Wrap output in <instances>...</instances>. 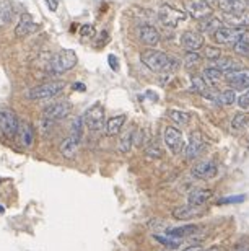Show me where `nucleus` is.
Masks as SVG:
<instances>
[{"instance_id": "obj_39", "label": "nucleus", "mask_w": 249, "mask_h": 251, "mask_svg": "<svg viewBox=\"0 0 249 251\" xmlns=\"http://www.w3.org/2000/svg\"><path fill=\"white\" fill-rule=\"evenodd\" d=\"M246 199L244 196H231V197H223L219 201V204H234V203H243Z\"/></svg>"}, {"instance_id": "obj_41", "label": "nucleus", "mask_w": 249, "mask_h": 251, "mask_svg": "<svg viewBox=\"0 0 249 251\" xmlns=\"http://www.w3.org/2000/svg\"><path fill=\"white\" fill-rule=\"evenodd\" d=\"M238 105L243 108V110H246V108H249V90L248 92H244L241 96L238 98Z\"/></svg>"}, {"instance_id": "obj_42", "label": "nucleus", "mask_w": 249, "mask_h": 251, "mask_svg": "<svg viewBox=\"0 0 249 251\" xmlns=\"http://www.w3.org/2000/svg\"><path fill=\"white\" fill-rule=\"evenodd\" d=\"M108 41H109V36H108V33H106V31H103V33H101L100 38L96 39L95 46H96V47H101V46H104V44L108 43Z\"/></svg>"}, {"instance_id": "obj_24", "label": "nucleus", "mask_w": 249, "mask_h": 251, "mask_svg": "<svg viewBox=\"0 0 249 251\" xmlns=\"http://www.w3.org/2000/svg\"><path fill=\"white\" fill-rule=\"evenodd\" d=\"M13 18V7L10 0H0V28L8 25Z\"/></svg>"}, {"instance_id": "obj_30", "label": "nucleus", "mask_w": 249, "mask_h": 251, "mask_svg": "<svg viewBox=\"0 0 249 251\" xmlns=\"http://www.w3.org/2000/svg\"><path fill=\"white\" fill-rule=\"evenodd\" d=\"M83 126H85V123H83L82 118H77L72 123V127H70V134L69 136H72L73 139H77V141L80 142L83 137Z\"/></svg>"}, {"instance_id": "obj_9", "label": "nucleus", "mask_w": 249, "mask_h": 251, "mask_svg": "<svg viewBox=\"0 0 249 251\" xmlns=\"http://www.w3.org/2000/svg\"><path fill=\"white\" fill-rule=\"evenodd\" d=\"M186 10L194 20L204 21L212 16V7L204 0H186Z\"/></svg>"}, {"instance_id": "obj_19", "label": "nucleus", "mask_w": 249, "mask_h": 251, "mask_svg": "<svg viewBox=\"0 0 249 251\" xmlns=\"http://www.w3.org/2000/svg\"><path fill=\"white\" fill-rule=\"evenodd\" d=\"M201 214H202L201 207H195V205H190V204L181 205V207L173 210V217L177 219V220H188V219L197 217V215Z\"/></svg>"}, {"instance_id": "obj_17", "label": "nucleus", "mask_w": 249, "mask_h": 251, "mask_svg": "<svg viewBox=\"0 0 249 251\" xmlns=\"http://www.w3.org/2000/svg\"><path fill=\"white\" fill-rule=\"evenodd\" d=\"M139 39L145 46H157L160 43V33L158 30L152 25H144L139 30Z\"/></svg>"}, {"instance_id": "obj_23", "label": "nucleus", "mask_w": 249, "mask_h": 251, "mask_svg": "<svg viewBox=\"0 0 249 251\" xmlns=\"http://www.w3.org/2000/svg\"><path fill=\"white\" fill-rule=\"evenodd\" d=\"M220 8L223 13H236L246 10V0H220Z\"/></svg>"}, {"instance_id": "obj_47", "label": "nucleus", "mask_w": 249, "mask_h": 251, "mask_svg": "<svg viewBox=\"0 0 249 251\" xmlns=\"http://www.w3.org/2000/svg\"><path fill=\"white\" fill-rule=\"evenodd\" d=\"M72 88H73V90H77V92H85V90H87V88H85V85H83L82 82L73 83V85H72Z\"/></svg>"}, {"instance_id": "obj_21", "label": "nucleus", "mask_w": 249, "mask_h": 251, "mask_svg": "<svg viewBox=\"0 0 249 251\" xmlns=\"http://www.w3.org/2000/svg\"><path fill=\"white\" fill-rule=\"evenodd\" d=\"M126 119H127L126 114H119V116H114V118H111L108 121V124H106V136H108V137H116V136H117V134L122 131L124 124H126Z\"/></svg>"}, {"instance_id": "obj_45", "label": "nucleus", "mask_w": 249, "mask_h": 251, "mask_svg": "<svg viewBox=\"0 0 249 251\" xmlns=\"http://www.w3.org/2000/svg\"><path fill=\"white\" fill-rule=\"evenodd\" d=\"M233 251H249V241H246V243H244V241H239V243L233 248Z\"/></svg>"}, {"instance_id": "obj_44", "label": "nucleus", "mask_w": 249, "mask_h": 251, "mask_svg": "<svg viewBox=\"0 0 249 251\" xmlns=\"http://www.w3.org/2000/svg\"><path fill=\"white\" fill-rule=\"evenodd\" d=\"M108 61H109V67L113 70H117L119 69V62H117V57L113 56V54H109L108 56Z\"/></svg>"}, {"instance_id": "obj_4", "label": "nucleus", "mask_w": 249, "mask_h": 251, "mask_svg": "<svg viewBox=\"0 0 249 251\" xmlns=\"http://www.w3.org/2000/svg\"><path fill=\"white\" fill-rule=\"evenodd\" d=\"M65 83L64 82H47L43 85H38V87H33L26 95H28L29 100L33 101H43V100H51V98L57 96L59 93L64 90Z\"/></svg>"}, {"instance_id": "obj_12", "label": "nucleus", "mask_w": 249, "mask_h": 251, "mask_svg": "<svg viewBox=\"0 0 249 251\" xmlns=\"http://www.w3.org/2000/svg\"><path fill=\"white\" fill-rule=\"evenodd\" d=\"M225 78L233 88H246L249 87V69H236V70H231L226 72Z\"/></svg>"}, {"instance_id": "obj_18", "label": "nucleus", "mask_w": 249, "mask_h": 251, "mask_svg": "<svg viewBox=\"0 0 249 251\" xmlns=\"http://www.w3.org/2000/svg\"><path fill=\"white\" fill-rule=\"evenodd\" d=\"M204 147V139H202V134L199 131H194L190 132L189 136V142H188V147H186V155L189 157V158H195L199 154H201Z\"/></svg>"}, {"instance_id": "obj_16", "label": "nucleus", "mask_w": 249, "mask_h": 251, "mask_svg": "<svg viewBox=\"0 0 249 251\" xmlns=\"http://www.w3.org/2000/svg\"><path fill=\"white\" fill-rule=\"evenodd\" d=\"M217 172H219V168H217V163L212 160L208 161H202V163L195 165V167L192 168V176L194 178H199V179H210L217 174Z\"/></svg>"}, {"instance_id": "obj_27", "label": "nucleus", "mask_w": 249, "mask_h": 251, "mask_svg": "<svg viewBox=\"0 0 249 251\" xmlns=\"http://www.w3.org/2000/svg\"><path fill=\"white\" fill-rule=\"evenodd\" d=\"M168 118L175 121L176 124L179 126H188L190 123V116L186 113V111H179V110H168L166 111Z\"/></svg>"}, {"instance_id": "obj_15", "label": "nucleus", "mask_w": 249, "mask_h": 251, "mask_svg": "<svg viewBox=\"0 0 249 251\" xmlns=\"http://www.w3.org/2000/svg\"><path fill=\"white\" fill-rule=\"evenodd\" d=\"M221 21L230 25V28H246L249 26V12H236V13H223Z\"/></svg>"}, {"instance_id": "obj_50", "label": "nucleus", "mask_w": 249, "mask_h": 251, "mask_svg": "<svg viewBox=\"0 0 249 251\" xmlns=\"http://www.w3.org/2000/svg\"><path fill=\"white\" fill-rule=\"evenodd\" d=\"M208 251H219V250H217V248H210V250H208Z\"/></svg>"}, {"instance_id": "obj_7", "label": "nucleus", "mask_w": 249, "mask_h": 251, "mask_svg": "<svg viewBox=\"0 0 249 251\" xmlns=\"http://www.w3.org/2000/svg\"><path fill=\"white\" fill-rule=\"evenodd\" d=\"M158 20L168 28H176L181 21L186 20V13L171 5H161L158 10Z\"/></svg>"}, {"instance_id": "obj_32", "label": "nucleus", "mask_w": 249, "mask_h": 251, "mask_svg": "<svg viewBox=\"0 0 249 251\" xmlns=\"http://www.w3.org/2000/svg\"><path fill=\"white\" fill-rule=\"evenodd\" d=\"M202 57L199 56L197 52H188L186 54V57H184V67L186 69H190V67H195L201 62Z\"/></svg>"}, {"instance_id": "obj_6", "label": "nucleus", "mask_w": 249, "mask_h": 251, "mask_svg": "<svg viewBox=\"0 0 249 251\" xmlns=\"http://www.w3.org/2000/svg\"><path fill=\"white\" fill-rule=\"evenodd\" d=\"M83 123L90 131H101L103 127H106L104 124V108L101 103H95L85 111L83 116Z\"/></svg>"}, {"instance_id": "obj_37", "label": "nucleus", "mask_w": 249, "mask_h": 251, "mask_svg": "<svg viewBox=\"0 0 249 251\" xmlns=\"http://www.w3.org/2000/svg\"><path fill=\"white\" fill-rule=\"evenodd\" d=\"M155 240L160 241V243L164 245V246H168V248H177V246L181 245L177 240H173V238H164V236H161V235H155Z\"/></svg>"}, {"instance_id": "obj_13", "label": "nucleus", "mask_w": 249, "mask_h": 251, "mask_svg": "<svg viewBox=\"0 0 249 251\" xmlns=\"http://www.w3.org/2000/svg\"><path fill=\"white\" fill-rule=\"evenodd\" d=\"M182 47L188 52H197L199 49L204 47V36L201 33H195V31H186L181 38Z\"/></svg>"}, {"instance_id": "obj_2", "label": "nucleus", "mask_w": 249, "mask_h": 251, "mask_svg": "<svg viewBox=\"0 0 249 251\" xmlns=\"http://www.w3.org/2000/svg\"><path fill=\"white\" fill-rule=\"evenodd\" d=\"M77 65V54L72 49H62L49 62V70L52 74H65Z\"/></svg>"}, {"instance_id": "obj_22", "label": "nucleus", "mask_w": 249, "mask_h": 251, "mask_svg": "<svg viewBox=\"0 0 249 251\" xmlns=\"http://www.w3.org/2000/svg\"><path fill=\"white\" fill-rule=\"evenodd\" d=\"M78 141L77 139H73L72 136H69L67 139H65L64 142L60 143V154L64 158L67 160H72L75 158V155H77V150H78Z\"/></svg>"}, {"instance_id": "obj_3", "label": "nucleus", "mask_w": 249, "mask_h": 251, "mask_svg": "<svg viewBox=\"0 0 249 251\" xmlns=\"http://www.w3.org/2000/svg\"><path fill=\"white\" fill-rule=\"evenodd\" d=\"M217 44H236L241 41H249V31L244 28H219L212 34Z\"/></svg>"}, {"instance_id": "obj_49", "label": "nucleus", "mask_w": 249, "mask_h": 251, "mask_svg": "<svg viewBox=\"0 0 249 251\" xmlns=\"http://www.w3.org/2000/svg\"><path fill=\"white\" fill-rule=\"evenodd\" d=\"M204 2H207L208 5L213 7V5H217V3H220V0H204Z\"/></svg>"}, {"instance_id": "obj_46", "label": "nucleus", "mask_w": 249, "mask_h": 251, "mask_svg": "<svg viewBox=\"0 0 249 251\" xmlns=\"http://www.w3.org/2000/svg\"><path fill=\"white\" fill-rule=\"evenodd\" d=\"M44 2L47 3V7L51 8V12H56L57 7H59V2H57V0H44Z\"/></svg>"}, {"instance_id": "obj_5", "label": "nucleus", "mask_w": 249, "mask_h": 251, "mask_svg": "<svg viewBox=\"0 0 249 251\" xmlns=\"http://www.w3.org/2000/svg\"><path fill=\"white\" fill-rule=\"evenodd\" d=\"M20 121L13 110L0 111V136L3 139H15Z\"/></svg>"}, {"instance_id": "obj_29", "label": "nucleus", "mask_w": 249, "mask_h": 251, "mask_svg": "<svg viewBox=\"0 0 249 251\" xmlns=\"http://www.w3.org/2000/svg\"><path fill=\"white\" fill-rule=\"evenodd\" d=\"M215 64L221 72H223V74H226V72H231V70H236V69H241V64L234 62L233 59H217Z\"/></svg>"}, {"instance_id": "obj_10", "label": "nucleus", "mask_w": 249, "mask_h": 251, "mask_svg": "<svg viewBox=\"0 0 249 251\" xmlns=\"http://www.w3.org/2000/svg\"><path fill=\"white\" fill-rule=\"evenodd\" d=\"M163 137H164V143H166V147L175 155L181 154V152L184 150V139H182L181 131H177L176 127H166L163 132Z\"/></svg>"}, {"instance_id": "obj_11", "label": "nucleus", "mask_w": 249, "mask_h": 251, "mask_svg": "<svg viewBox=\"0 0 249 251\" xmlns=\"http://www.w3.org/2000/svg\"><path fill=\"white\" fill-rule=\"evenodd\" d=\"M34 126L28 123V121H20V126H18V131H16V142L20 143L21 147L25 149H29L34 142Z\"/></svg>"}, {"instance_id": "obj_40", "label": "nucleus", "mask_w": 249, "mask_h": 251, "mask_svg": "<svg viewBox=\"0 0 249 251\" xmlns=\"http://www.w3.org/2000/svg\"><path fill=\"white\" fill-rule=\"evenodd\" d=\"M205 57H207L208 61H217L220 57V51H219V49L205 47Z\"/></svg>"}, {"instance_id": "obj_48", "label": "nucleus", "mask_w": 249, "mask_h": 251, "mask_svg": "<svg viewBox=\"0 0 249 251\" xmlns=\"http://www.w3.org/2000/svg\"><path fill=\"white\" fill-rule=\"evenodd\" d=\"M184 251H202L201 246H189V248H186Z\"/></svg>"}, {"instance_id": "obj_35", "label": "nucleus", "mask_w": 249, "mask_h": 251, "mask_svg": "<svg viewBox=\"0 0 249 251\" xmlns=\"http://www.w3.org/2000/svg\"><path fill=\"white\" fill-rule=\"evenodd\" d=\"M236 101V96H234L233 90H225V92L220 93V103L221 105H233Z\"/></svg>"}, {"instance_id": "obj_36", "label": "nucleus", "mask_w": 249, "mask_h": 251, "mask_svg": "<svg viewBox=\"0 0 249 251\" xmlns=\"http://www.w3.org/2000/svg\"><path fill=\"white\" fill-rule=\"evenodd\" d=\"M234 52L239 54L243 57H249V41H241V43H236L234 44Z\"/></svg>"}, {"instance_id": "obj_25", "label": "nucleus", "mask_w": 249, "mask_h": 251, "mask_svg": "<svg viewBox=\"0 0 249 251\" xmlns=\"http://www.w3.org/2000/svg\"><path fill=\"white\" fill-rule=\"evenodd\" d=\"M199 227L195 225H184V227H177V228H170L166 230V235L168 236H175V238H182V236H189L192 233L197 232Z\"/></svg>"}, {"instance_id": "obj_31", "label": "nucleus", "mask_w": 249, "mask_h": 251, "mask_svg": "<svg viewBox=\"0 0 249 251\" xmlns=\"http://www.w3.org/2000/svg\"><path fill=\"white\" fill-rule=\"evenodd\" d=\"M190 90L195 93H201V95H204V93L207 92V83H205V78L204 77H194L190 78Z\"/></svg>"}, {"instance_id": "obj_8", "label": "nucleus", "mask_w": 249, "mask_h": 251, "mask_svg": "<svg viewBox=\"0 0 249 251\" xmlns=\"http://www.w3.org/2000/svg\"><path fill=\"white\" fill-rule=\"evenodd\" d=\"M72 113V103L69 101H57V103H51L49 106L44 108L43 111V118H46L49 121H60Z\"/></svg>"}, {"instance_id": "obj_33", "label": "nucleus", "mask_w": 249, "mask_h": 251, "mask_svg": "<svg viewBox=\"0 0 249 251\" xmlns=\"http://www.w3.org/2000/svg\"><path fill=\"white\" fill-rule=\"evenodd\" d=\"M132 139H134V134L132 132H126V134H122V137H121V141H119V150L121 152H129V149H131V142H132Z\"/></svg>"}, {"instance_id": "obj_20", "label": "nucleus", "mask_w": 249, "mask_h": 251, "mask_svg": "<svg viewBox=\"0 0 249 251\" xmlns=\"http://www.w3.org/2000/svg\"><path fill=\"white\" fill-rule=\"evenodd\" d=\"M213 192L210 189H192L188 196V203L195 207H201L202 204H205L212 197Z\"/></svg>"}, {"instance_id": "obj_43", "label": "nucleus", "mask_w": 249, "mask_h": 251, "mask_svg": "<svg viewBox=\"0 0 249 251\" xmlns=\"http://www.w3.org/2000/svg\"><path fill=\"white\" fill-rule=\"evenodd\" d=\"M146 155L148 157H161V150H160L157 145H150L148 149H146Z\"/></svg>"}, {"instance_id": "obj_38", "label": "nucleus", "mask_w": 249, "mask_h": 251, "mask_svg": "<svg viewBox=\"0 0 249 251\" xmlns=\"http://www.w3.org/2000/svg\"><path fill=\"white\" fill-rule=\"evenodd\" d=\"M80 34H82V38H88V39H91V38H95V34H96V30H95V26L93 25H83L82 26V31H80Z\"/></svg>"}, {"instance_id": "obj_14", "label": "nucleus", "mask_w": 249, "mask_h": 251, "mask_svg": "<svg viewBox=\"0 0 249 251\" xmlns=\"http://www.w3.org/2000/svg\"><path fill=\"white\" fill-rule=\"evenodd\" d=\"M36 30H38V23L34 21V18L29 13H25V15L20 16V21L15 26V34L18 38H25V36L34 33Z\"/></svg>"}, {"instance_id": "obj_34", "label": "nucleus", "mask_w": 249, "mask_h": 251, "mask_svg": "<svg viewBox=\"0 0 249 251\" xmlns=\"http://www.w3.org/2000/svg\"><path fill=\"white\" fill-rule=\"evenodd\" d=\"M249 123V114H246V113H239V114H236L233 118V127L234 129H241V127H244V126H246Z\"/></svg>"}, {"instance_id": "obj_28", "label": "nucleus", "mask_w": 249, "mask_h": 251, "mask_svg": "<svg viewBox=\"0 0 249 251\" xmlns=\"http://www.w3.org/2000/svg\"><path fill=\"white\" fill-rule=\"evenodd\" d=\"M204 78H205L208 83L215 85L223 78V72H221L219 67H207V69L204 70Z\"/></svg>"}, {"instance_id": "obj_26", "label": "nucleus", "mask_w": 249, "mask_h": 251, "mask_svg": "<svg viewBox=\"0 0 249 251\" xmlns=\"http://www.w3.org/2000/svg\"><path fill=\"white\" fill-rule=\"evenodd\" d=\"M221 23H223V21H221L220 18H213V16H210V18H207V20L201 21L199 28H201V31H204V33H212V34H213L217 30L221 28Z\"/></svg>"}, {"instance_id": "obj_51", "label": "nucleus", "mask_w": 249, "mask_h": 251, "mask_svg": "<svg viewBox=\"0 0 249 251\" xmlns=\"http://www.w3.org/2000/svg\"><path fill=\"white\" fill-rule=\"evenodd\" d=\"M248 5H249V0H248Z\"/></svg>"}, {"instance_id": "obj_1", "label": "nucleus", "mask_w": 249, "mask_h": 251, "mask_svg": "<svg viewBox=\"0 0 249 251\" xmlns=\"http://www.w3.org/2000/svg\"><path fill=\"white\" fill-rule=\"evenodd\" d=\"M140 59L150 70L160 72V74H170L177 65L176 59H173L161 51H155V49H145L140 54Z\"/></svg>"}]
</instances>
